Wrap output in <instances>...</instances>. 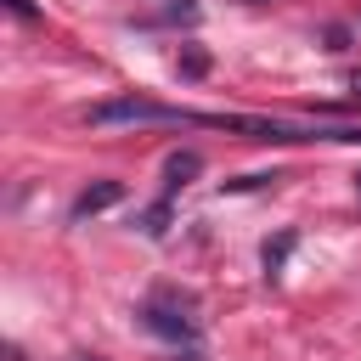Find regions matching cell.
Instances as JSON below:
<instances>
[{
	"label": "cell",
	"instance_id": "obj_1",
	"mask_svg": "<svg viewBox=\"0 0 361 361\" xmlns=\"http://www.w3.org/2000/svg\"><path fill=\"white\" fill-rule=\"evenodd\" d=\"M141 322H147V333H158V338H169V344H192V338H197L192 299H180V293H169V288H158V293L141 305Z\"/></svg>",
	"mask_w": 361,
	"mask_h": 361
},
{
	"label": "cell",
	"instance_id": "obj_2",
	"mask_svg": "<svg viewBox=\"0 0 361 361\" xmlns=\"http://www.w3.org/2000/svg\"><path fill=\"white\" fill-rule=\"evenodd\" d=\"M85 118H90V124H186L192 113H186V107L147 102V96H124V102H96Z\"/></svg>",
	"mask_w": 361,
	"mask_h": 361
},
{
	"label": "cell",
	"instance_id": "obj_3",
	"mask_svg": "<svg viewBox=\"0 0 361 361\" xmlns=\"http://www.w3.org/2000/svg\"><path fill=\"white\" fill-rule=\"evenodd\" d=\"M124 197V180H96V186H85L79 197H73V220H85V214H102V209H113Z\"/></svg>",
	"mask_w": 361,
	"mask_h": 361
},
{
	"label": "cell",
	"instance_id": "obj_4",
	"mask_svg": "<svg viewBox=\"0 0 361 361\" xmlns=\"http://www.w3.org/2000/svg\"><path fill=\"white\" fill-rule=\"evenodd\" d=\"M197 169H203V158H197V152H169V158H164V186H169V192H180Z\"/></svg>",
	"mask_w": 361,
	"mask_h": 361
},
{
	"label": "cell",
	"instance_id": "obj_5",
	"mask_svg": "<svg viewBox=\"0 0 361 361\" xmlns=\"http://www.w3.org/2000/svg\"><path fill=\"white\" fill-rule=\"evenodd\" d=\"M288 248H293V231H282L276 243H265V271H271V276L282 271V259H288Z\"/></svg>",
	"mask_w": 361,
	"mask_h": 361
},
{
	"label": "cell",
	"instance_id": "obj_6",
	"mask_svg": "<svg viewBox=\"0 0 361 361\" xmlns=\"http://www.w3.org/2000/svg\"><path fill=\"white\" fill-rule=\"evenodd\" d=\"M6 6H11L17 17H34V6H28V0H6Z\"/></svg>",
	"mask_w": 361,
	"mask_h": 361
},
{
	"label": "cell",
	"instance_id": "obj_7",
	"mask_svg": "<svg viewBox=\"0 0 361 361\" xmlns=\"http://www.w3.org/2000/svg\"><path fill=\"white\" fill-rule=\"evenodd\" d=\"M350 90H355V96H361V68H355V73H350Z\"/></svg>",
	"mask_w": 361,
	"mask_h": 361
},
{
	"label": "cell",
	"instance_id": "obj_8",
	"mask_svg": "<svg viewBox=\"0 0 361 361\" xmlns=\"http://www.w3.org/2000/svg\"><path fill=\"white\" fill-rule=\"evenodd\" d=\"M355 197H361V169H355Z\"/></svg>",
	"mask_w": 361,
	"mask_h": 361
},
{
	"label": "cell",
	"instance_id": "obj_9",
	"mask_svg": "<svg viewBox=\"0 0 361 361\" xmlns=\"http://www.w3.org/2000/svg\"><path fill=\"white\" fill-rule=\"evenodd\" d=\"M79 361H85V355H79Z\"/></svg>",
	"mask_w": 361,
	"mask_h": 361
}]
</instances>
